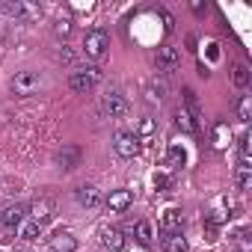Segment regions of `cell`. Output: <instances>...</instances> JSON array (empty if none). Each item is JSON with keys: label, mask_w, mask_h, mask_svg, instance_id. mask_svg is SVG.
<instances>
[{"label": "cell", "mask_w": 252, "mask_h": 252, "mask_svg": "<svg viewBox=\"0 0 252 252\" xmlns=\"http://www.w3.org/2000/svg\"><path fill=\"white\" fill-rule=\"evenodd\" d=\"M24 214H27V208H24V205H9L3 214H0V225H3L6 231H12V228H18V225L27 220Z\"/></svg>", "instance_id": "7"}, {"label": "cell", "mask_w": 252, "mask_h": 252, "mask_svg": "<svg viewBox=\"0 0 252 252\" xmlns=\"http://www.w3.org/2000/svg\"><path fill=\"white\" fill-rule=\"evenodd\" d=\"M169 163L172 166H184L187 163V152L181 146H169Z\"/></svg>", "instance_id": "24"}, {"label": "cell", "mask_w": 252, "mask_h": 252, "mask_svg": "<svg viewBox=\"0 0 252 252\" xmlns=\"http://www.w3.org/2000/svg\"><path fill=\"white\" fill-rule=\"evenodd\" d=\"M51 249H54V252H74V249H77V240H74L68 231H57V234L51 237Z\"/></svg>", "instance_id": "11"}, {"label": "cell", "mask_w": 252, "mask_h": 252, "mask_svg": "<svg viewBox=\"0 0 252 252\" xmlns=\"http://www.w3.org/2000/svg\"><path fill=\"white\" fill-rule=\"evenodd\" d=\"M152 134H155V122H152V119H143V122H140V134H137V140H140V137H152Z\"/></svg>", "instance_id": "25"}, {"label": "cell", "mask_w": 252, "mask_h": 252, "mask_svg": "<svg viewBox=\"0 0 252 252\" xmlns=\"http://www.w3.org/2000/svg\"><path fill=\"white\" fill-rule=\"evenodd\" d=\"M228 140H231V128H228V122H217V125H214V146H217V149H222Z\"/></svg>", "instance_id": "20"}, {"label": "cell", "mask_w": 252, "mask_h": 252, "mask_svg": "<svg viewBox=\"0 0 252 252\" xmlns=\"http://www.w3.org/2000/svg\"><path fill=\"white\" fill-rule=\"evenodd\" d=\"M39 86H42V77H39V71H18V74L12 77V92H15V95H21V98L33 95Z\"/></svg>", "instance_id": "4"}, {"label": "cell", "mask_w": 252, "mask_h": 252, "mask_svg": "<svg viewBox=\"0 0 252 252\" xmlns=\"http://www.w3.org/2000/svg\"><path fill=\"white\" fill-rule=\"evenodd\" d=\"M131 202H134V196H131V190H113L110 196H107V208L110 211H116V214H122V211H128L131 208Z\"/></svg>", "instance_id": "9"}, {"label": "cell", "mask_w": 252, "mask_h": 252, "mask_svg": "<svg viewBox=\"0 0 252 252\" xmlns=\"http://www.w3.org/2000/svg\"><path fill=\"white\" fill-rule=\"evenodd\" d=\"M237 119L243 125L252 119V95H240V101H237Z\"/></svg>", "instance_id": "23"}, {"label": "cell", "mask_w": 252, "mask_h": 252, "mask_svg": "<svg viewBox=\"0 0 252 252\" xmlns=\"http://www.w3.org/2000/svg\"><path fill=\"white\" fill-rule=\"evenodd\" d=\"M134 234H137V240H140L143 246H149V243L155 240V228H152V222H149V220H140V222L134 225Z\"/></svg>", "instance_id": "17"}, {"label": "cell", "mask_w": 252, "mask_h": 252, "mask_svg": "<svg viewBox=\"0 0 252 252\" xmlns=\"http://www.w3.org/2000/svg\"><path fill=\"white\" fill-rule=\"evenodd\" d=\"M237 187L240 190H249L252 187V166H249V160H237Z\"/></svg>", "instance_id": "15"}, {"label": "cell", "mask_w": 252, "mask_h": 252, "mask_svg": "<svg viewBox=\"0 0 252 252\" xmlns=\"http://www.w3.org/2000/svg\"><path fill=\"white\" fill-rule=\"evenodd\" d=\"M163 92H166V83H163V80H160V83L152 80L149 89H146V101H149V104H158V101H163Z\"/></svg>", "instance_id": "21"}, {"label": "cell", "mask_w": 252, "mask_h": 252, "mask_svg": "<svg viewBox=\"0 0 252 252\" xmlns=\"http://www.w3.org/2000/svg\"><path fill=\"white\" fill-rule=\"evenodd\" d=\"M237 149H240V158L249 160V134H243V137L237 140Z\"/></svg>", "instance_id": "26"}, {"label": "cell", "mask_w": 252, "mask_h": 252, "mask_svg": "<svg viewBox=\"0 0 252 252\" xmlns=\"http://www.w3.org/2000/svg\"><path fill=\"white\" fill-rule=\"evenodd\" d=\"M181 222H184L181 211L178 208H169L163 214V220H160V228H163V234H172V231H181Z\"/></svg>", "instance_id": "10"}, {"label": "cell", "mask_w": 252, "mask_h": 252, "mask_svg": "<svg viewBox=\"0 0 252 252\" xmlns=\"http://www.w3.org/2000/svg\"><path fill=\"white\" fill-rule=\"evenodd\" d=\"M104 246H107V249H113V252H122V249H125V234H122L119 228L104 231Z\"/></svg>", "instance_id": "18"}, {"label": "cell", "mask_w": 252, "mask_h": 252, "mask_svg": "<svg viewBox=\"0 0 252 252\" xmlns=\"http://www.w3.org/2000/svg\"><path fill=\"white\" fill-rule=\"evenodd\" d=\"M113 149H116V155H119V158L131 160V158H137V155H140V140H137V134L119 131V134L113 137Z\"/></svg>", "instance_id": "3"}, {"label": "cell", "mask_w": 252, "mask_h": 252, "mask_svg": "<svg viewBox=\"0 0 252 252\" xmlns=\"http://www.w3.org/2000/svg\"><path fill=\"white\" fill-rule=\"evenodd\" d=\"M0 252H3V249H0Z\"/></svg>", "instance_id": "33"}, {"label": "cell", "mask_w": 252, "mask_h": 252, "mask_svg": "<svg viewBox=\"0 0 252 252\" xmlns=\"http://www.w3.org/2000/svg\"><path fill=\"white\" fill-rule=\"evenodd\" d=\"M220 222H225V214H222V211H217V214L211 217V225H220Z\"/></svg>", "instance_id": "30"}, {"label": "cell", "mask_w": 252, "mask_h": 252, "mask_svg": "<svg viewBox=\"0 0 252 252\" xmlns=\"http://www.w3.org/2000/svg\"><path fill=\"white\" fill-rule=\"evenodd\" d=\"M190 6H193V12H205V9H208L205 3H199V0H196V3H190Z\"/></svg>", "instance_id": "32"}, {"label": "cell", "mask_w": 252, "mask_h": 252, "mask_svg": "<svg viewBox=\"0 0 252 252\" xmlns=\"http://www.w3.org/2000/svg\"><path fill=\"white\" fill-rule=\"evenodd\" d=\"M231 80H234V86L243 89V86L249 83V65H246V63H237V65L231 68Z\"/></svg>", "instance_id": "22"}, {"label": "cell", "mask_w": 252, "mask_h": 252, "mask_svg": "<svg viewBox=\"0 0 252 252\" xmlns=\"http://www.w3.org/2000/svg\"><path fill=\"white\" fill-rule=\"evenodd\" d=\"M57 160L63 163V169H74L77 160H80V149H74V146H71V149H63V152L57 155Z\"/></svg>", "instance_id": "19"}, {"label": "cell", "mask_w": 252, "mask_h": 252, "mask_svg": "<svg viewBox=\"0 0 252 252\" xmlns=\"http://www.w3.org/2000/svg\"><path fill=\"white\" fill-rule=\"evenodd\" d=\"M175 125H178L184 134H196V131H199V122H196L184 107H178V110H175Z\"/></svg>", "instance_id": "12"}, {"label": "cell", "mask_w": 252, "mask_h": 252, "mask_svg": "<svg viewBox=\"0 0 252 252\" xmlns=\"http://www.w3.org/2000/svg\"><path fill=\"white\" fill-rule=\"evenodd\" d=\"M155 60H158V68H160V71H172V68L181 63V51H178L175 45H160Z\"/></svg>", "instance_id": "6"}, {"label": "cell", "mask_w": 252, "mask_h": 252, "mask_svg": "<svg viewBox=\"0 0 252 252\" xmlns=\"http://www.w3.org/2000/svg\"><path fill=\"white\" fill-rule=\"evenodd\" d=\"M155 184H158V190H163V187L169 184V178H166V175H158V178H155Z\"/></svg>", "instance_id": "31"}, {"label": "cell", "mask_w": 252, "mask_h": 252, "mask_svg": "<svg viewBox=\"0 0 252 252\" xmlns=\"http://www.w3.org/2000/svg\"><path fill=\"white\" fill-rule=\"evenodd\" d=\"M60 63H65V65H71V63H74V54H71L68 48H63V51H60Z\"/></svg>", "instance_id": "28"}, {"label": "cell", "mask_w": 252, "mask_h": 252, "mask_svg": "<svg viewBox=\"0 0 252 252\" xmlns=\"http://www.w3.org/2000/svg\"><path fill=\"white\" fill-rule=\"evenodd\" d=\"M237 240H240V252H252V246H249V240H246V234H243V231H240V237H237Z\"/></svg>", "instance_id": "29"}, {"label": "cell", "mask_w": 252, "mask_h": 252, "mask_svg": "<svg viewBox=\"0 0 252 252\" xmlns=\"http://www.w3.org/2000/svg\"><path fill=\"white\" fill-rule=\"evenodd\" d=\"M163 252H190V249H187V240L181 237V231L163 234Z\"/></svg>", "instance_id": "13"}, {"label": "cell", "mask_w": 252, "mask_h": 252, "mask_svg": "<svg viewBox=\"0 0 252 252\" xmlns=\"http://www.w3.org/2000/svg\"><path fill=\"white\" fill-rule=\"evenodd\" d=\"M42 234V225L36 222V220H24L21 225H18V237L24 240V243H30V240H36Z\"/></svg>", "instance_id": "14"}, {"label": "cell", "mask_w": 252, "mask_h": 252, "mask_svg": "<svg viewBox=\"0 0 252 252\" xmlns=\"http://www.w3.org/2000/svg\"><path fill=\"white\" fill-rule=\"evenodd\" d=\"M54 30H57V36H68V33H71V21H60Z\"/></svg>", "instance_id": "27"}, {"label": "cell", "mask_w": 252, "mask_h": 252, "mask_svg": "<svg viewBox=\"0 0 252 252\" xmlns=\"http://www.w3.org/2000/svg\"><path fill=\"white\" fill-rule=\"evenodd\" d=\"M33 214H30V220H36L39 225L45 222V220H51V211H54V202H48V199H42V202H36L33 208H30Z\"/></svg>", "instance_id": "16"}, {"label": "cell", "mask_w": 252, "mask_h": 252, "mask_svg": "<svg viewBox=\"0 0 252 252\" xmlns=\"http://www.w3.org/2000/svg\"><path fill=\"white\" fill-rule=\"evenodd\" d=\"M101 113L110 116V119H119V116L128 113V101H125V95H119V92H107L101 98Z\"/></svg>", "instance_id": "5"}, {"label": "cell", "mask_w": 252, "mask_h": 252, "mask_svg": "<svg viewBox=\"0 0 252 252\" xmlns=\"http://www.w3.org/2000/svg\"><path fill=\"white\" fill-rule=\"evenodd\" d=\"M107 48H110V36H107L104 30H89V33H86V39H83V54H86V60H101V57L107 54Z\"/></svg>", "instance_id": "2"}, {"label": "cell", "mask_w": 252, "mask_h": 252, "mask_svg": "<svg viewBox=\"0 0 252 252\" xmlns=\"http://www.w3.org/2000/svg\"><path fill=\"white\" fill-rule=\"evenodd\" d=\"M74 199H77V205H83V208H98V205H101V190L92 187V184H83V187L74 190Z\"/></svg>", "instance_id": "8"}, {"label": "cell", "mask_w": 252, "mask_h": 252, "mask_svg": "<svg viewBox=\"0 0 252 252\" xmlns=\"http://www.w3.org/2000/svg\"><path fill=\"white\" fill-rule=\"evenodd\" d=\"M101 68L98 65H86V68H77V71H71V77H68V86L74 89V92H89V89H95L98 83H101Z\"/></svg>", "instance_id": "1"}]
</instances>
